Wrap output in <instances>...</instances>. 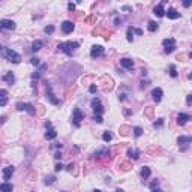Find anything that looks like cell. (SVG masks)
Instances as JSON below:
<instances>
[{"mask_svg": "<svg viewBox=\"0 0 192 192\" xmlns=\"http://www.w3.org/2000/svg\"><path fill=\"white\" fill-rule=\"evenodd\" d=\"M60 51H63V53H66L68 56H72L74 53V50L78 48V42H71V41H68V42H62V44H59V47H57Z\"/></svg>", "mask_w": 192, "mask_h": 192, "instance_id": "obj_1", "label": "cell"}, {"mask_svg": "<svg viewBox=\"0 0 192 192\" xmlns=\"http://www.w3.org/2000/svg\"><path fill=\"white\" fill-rule=\"evenodd\" d=\"M3 56L6 57V60H9L12 63H20L21 62V56L17 51L11 50V48H3Z\"/></svg>", "mask_w": 192, "mask_h": 192, "instance_id": "obj_2", "label": "cell"}, {"mask_svg": "<svg viewBox=\"0 0 192 192\" xmlns=\"http://www.w3.org/2000/svg\"><path fill=\"white\" fill-rule=\"evenodd\" d=\"M17 110H20V111H27L30 116H35V114H36V110H35V107L32 105V104H27V102H18V104H17Z\"/></svg>", "mask_w": 192, "mask_h": 192, "instance_id": "obj_3", "label": "cell"}, {"mask_svg": "<svg viewBox=\"0 0 192 192\" xmlns=\"http://www.w3.org/2000/svg\"><path fill=\"white\" fill-rule=\"evenodd\" d=\"M162 45L165 47V53L167 54H170V53H173L174 50H176V39H173V38H170V39H164L162 41Z\"/></svg>", "mask_w": 192, "mask_h": 192, "instance_id": "obj_4", "label": "cell"}, {"mask_svg": "<svg viewBox=\"0 0 192 192\" xmlns=\"http://www.w3.org/2000/svg\"><path fill=\"white\" fill-rule=\"evenodd\" d=\"M83 119H84L83 111L80 108H74V111H72V122H74V125L75 126H80V123H81Z\"/></svg>", "mask_w": 192, "mask_h": 192, "instance_id": "obj_5", "label": "cell"}, {"mask_svg": "<svg viewBox=\"0 0 192 192\" xmlns=\"http://www.w3.org/2000/svg\"><path fill=\"white\" fill-rule=\"evenodd\" d=\"M47 99L53 104V105H60V99L56 98V95L53 93V89H51V86L47 83Z\"/></svg>", "mask_w": 192, "mask_h": 192, "instance_id": "obj_6", "label": "cell"}, {"mask_svg": "<svg viewBox=\"0 0 192 192\" xmlns=\"http://www.w3.org/2000/svg\"><path fill=\"white\" fill-rule=\"evenodd\" d=\"M90 105H92V108H93V111H95V114H102L104 113V107L101 105V99L99 98H93L92 99V102H90Z\"/></svg>", "mask_w": 192, "mask_h": 192, "instance_id": "obj_7", "label": "cell"}, {"mask_svg": "<svg viewBox=\"0 0 192 192\" xmlns=\"http://www.w3.org/2000/svg\"><path fill=\"white\" fill-rule=\"evenodd\" d=\"M15 23L12 20H0V29L5 30H15Z\"/></svg>", "mask_w": 192, "mask_h": 192, "instance_id": "obj_8", "label": "cell"}, {"mask_svg": "<svg viewBox=\"0 0 192 192\" xmlns=\"http://www.w3.org/2000/svg\"><path fill=\"white\" fill-rule=\"evenodd\" d=\"M90 56H92L93 59H98V57L104 56V48H102L101 45H93V47H92V51H90Z\"/></svg>", "mask_w": 192, "mask_h": 192, "instance_id": "obj_9", "label": "cell"}, {"mask_svg": "<svg viewBox=\"0 0 192 192\" xmlns=\"http://www.w3.org/2000/svg\"><path fill=\"white\" fill-rule=\"evenodd\" d=\"M74 29H75V24L72 23V21H63V24H62V30H63V33H72L74 32Z\"/></svg>", "mask_w": 192, "mask_h": 192, "instance_id": "obj_10", "label": "cell"}, {"mask_svg": "<svg viewBox=\"0 0 192 192\" xmlns=\"http://www.w3.org/2000/svg\"><path fill=\"white\" fill-rule=\"evenodd\" d=\"M162 95H164L162 89H161V87H156V89H153V92H152V98H153L155 102H161Z\"/></svg>", "mask_w": 192, "mask_h": 192, "instance_id": "obj_11", "label": "cell"}, {"mask_svg": "<svg viewBox=\"0 0 192 192\" xmlns=\"http://www.w3.org/2000/svg\"><path fill=\"white\" fill-rule=\"evenodd\" d=\"M164 5H165V2H161L158 6H155L153 8V14L156 15V17H159V18H161V17H164L165 15V9H164Z\"/></svg>", "mask_w": 192, "mask_h": 192, "instance_id": "obj_12", "label": "cell"}, {"mask_svg": "<svg viewBox=\"0 0 192 192\" xmlns=\"http://www.w3.org/2000/svg\"><path fill=\"white\" fill-rule=\"evenodd\" d=\"M165 15H167L170 20H177V18H180V12H177L174 8H168V11H165Z\"/></svg>", "mask_w": 192, "mask_h": 192, "instance_id": "obj_13", "label": "cell"}, {"mask_svg": "<svg viewBox=\"0 0 192 192\" xmlns=\"http://www.w3.org/2000/svg\"><path fill=\"white\" fill-rule=\"evenodd\" d=\"M189 114H185V113H180V114L177 116V123L180 125V126H183V125H186L188 122H189Z\"/></svg>", "mask_w": 192, "mask_h": 192, "instance_id": "obj_14", "label": "cell"}, {"mask_svg": "<svg viewBox=\"0 0 192 192\" xmlns=\"http://www.w3.org/2000/svg\"><path fill=\"white\" fill-rule=\"evenodd\" d=\"M191 141H192V138H191V137H185V135H180V137L177 138L179 146H183V147H186L188 144H191Z\"/></svg>", "mask_w": 192, "mask_h": 192, "instance_id": "obj_15", "label": "cell"}, {"mask_svg": "<svg viewBox=\"0 0 192 192\" xmlns=\"http://www.w3.org/2000/svg\"><path fill=\"white\" fill-rule=\"evenodd\" d=\"M120 65L123 66L125 69H129V71H131V69L134 68V62H132V60H131V59H128V57L122 59V60H120Z\"/></svg>", "mask_w": 192, "mask_h": 192, "instance_id": "obj_16", "label": "cell"}, {"mask_svg": "<svg viewBox=\"0 0 192 192\" xmlns=\"http://www.w3.org/2000/svg\"><path fill=\"white\" fill-rule=\"evenodd\" d=\"M12 174H14V167H12V165H9V167H6L3 170V179L5 180H9L12 177Z\"/></svg>", "mask_w": 192, "mask_h": 192, "instance_id": "obj_17", "label": "cell"}, {"mask_svg": "<svg viewBox=\"0 0 192 192\" xmlns=\"http://www.w3.org/2000/svg\"><path fill=\"white\" fill-rule=\"evenodd\" d=\"M8 104V92L0 89V107H5Z\"/></svg>", "mask_w": 192, "mask_h": 192, "instance_id": "obj_18", "label": "cell"}, {"mask_svg": "<svg viewBox=\"0 0 192 192\" xmlns=\"http://www.w3.org/2000/svg\"><path fill=\"white\" fill-rule=\"evenodd\" d=\"M126 155L129 156V159H134V161H137L140 158V152L135 150V149H128V153Z\"/></svg>", "mask_w": 192, "mask_h": 192, "instance_id": "obj_19", "label": "cell"}, {"mask_svg": "<svg viewBox=\"0 0 192 192\" xmlns=\"http://www.w3.org/2000/svg\"><path fill=\"white\" fill-rule=\"evenodd\" d=\"M42 47H44V42L41 39H36V41H33V44H32V51L36 53V51H39Z\"/></svg>", "mask_w": 192, "mask_h": 192, "instance_id": "obj_20", "label": "cell"}, {"mask_svg": "<svg viewBox=\"0 0 192 192\" xmlns=\"http://www.w3.org/2000/svg\"><path fill=\"white\" fill-rule=\"evenodd\" d=\"M12 191H14V186L11 185V183L5 182V183L0 185V192H12Z\"/></svg>", "mask_w": 192, "mask_h": 192, "instance_id": "obj_21", "label": "cell"}, {"mask_svg": "<svg viewBox=\"0 0 192 192\" xmlns=\"http://www.w3.org/2000/svg\"><path fill=\"white\" fill-rule=\"evenodd\" d=\"M3 81H6L8 84H14V83H15V75H14L12 72L5 74V75H3Z\"/></svg>", "mask_w": 192, "mask_h": 192, "instance_id": "obj_22", "label": "cell"}, {"mask_svg": "<svg viewBox=\"0 0 192 192\" xmlns=\"http://www.w3.org/2000/svg\"><path fill=\"white\" fill-rule=\"evenodd\" d=\"M57 137V132L53 129V128H48L47 132H45V140H54Z\"/></svg>", "mask_w": 192, "mask_h": 192, "instance_id": "obj_23", "label": "cell"}, {"mask_svg": "<svg viewBox=\"0 0 192 192\" xmlns=\"http://www.w3.org/2000/svg\"><path fill=\"white\" fill-rule=\"evenodd\" d=\"M95 158H107V156H110V150L108 149H102V150H98L95 155Z\"/></svg>", "mask_w": 192, "mask_h": 192, "instance_id": "obj_24", "label": "cell"}, {"mask_svg": "<svg viewBox=\"0 0 192 192\" xmlns=\"http://www.w3.org/2000/svg\"><path fill=\"white\" fill-rule=\"evenodd\" d=\"M45 69H47V65H42L39 71H36V72H33V74H32V78H33V80H38V78L44 74V71H45Z\"/></svg>", "mask_w": 192, "mask_h": 192, "instance_id": "obj_25", "label": "cell"}, {"mask_svg": "<svg viewBox=\"0 0 192 192\" xmlns=\"http://www.w3.org/2000/svg\"><path fill=\"white\" fill-rule=\"evenodd\" d=\"M150 174H152V171H150V168L149 167H143V170H141V177L146 180V179H149L150 177Z\"/></svg>", "mask_w": 192, "mask_h": 192, "instance_id": "obj_26", "label": "cell"}, {"mask_svg": "<svg viewBox=\"0 0 192 192\" xmlns=\"http://www.w3.org/2000/svg\"><path fill=\"white\" fill-rule=\"evenodd\" d=\"M126 39L129 42L134 41V27H128V32H126Z\"/></svg>", "mask_w": 192, "mask_h": 192, "instance_id": "obj_27", "label": "cell"}, {"mask_svg": "<svg viewBox=\"0 0 192 192\" xmlns=\"http://www.w3.org/2000/svg\"><path fill=\"white\" fill-rule=\"evenodd\" d=\"M170 75L173 78H177L179 77V72H177V69H176V66H174V65H170Z\"/></svg>", "mask_w": 192, "mask_h": 192, "instance_id": "obj_28", "label": "cell"}, {"mask_svg": "<svg viewBox=\"0 0 192 192\" xmlns=\"http://www.w3.org/2000/svg\"><path fill=\"white\" fill-rule=\"evenodd\" d=\"M147 29H149L150 32H156V30H158V23H156V21H150L149 26H147Z\"/></svg>", "mask_w": 192, "mask_h": 192, "instance_id": "obj_29", "label": "cell"}, {"mask_svg": "<svg viewBox=\"0 0 192 192\" xmlns=\"http://www.w3.org/2000/svg\"><path fill=\"white\" fill-rule=\"evenodd\" d=\"M102 140L105 143H110L111 140H113V134L111 132H104V135H102Z\"/></svg>", "mask_w": 192, "mask_h": 192, "instance_id": "obj_30", "label": "cell"}, {"mask_svg": "<svg viewBox=\"0 0 192 192\" xmlns=\"http://www.w3.org/2000/svg\"><path fill=\"white\" fill-rule=\"evenodd\" d=\"M44 32H45L47 35H51V33H54V26H53V24H50V26H45V29H44Z\"/></svg>", "mask_w": 192, "mask_h": 192, "instance_id": "obj_31", "label": "cell"}, {"mask_svg": "<svg viewBox=\"0 0 192 192\" xmlns=\"http://www.w3.org/2000/svg\"><path fill=\"white\" fill-rule=\"evenodd\" d=\"M134 135H135V137H141V135H143V129L140 128V126H135V128H134Z\"/></svg>", "mask_w": 192, "mask_h": 192, "instance_id": "obj_32", "label": "cell"}, {"mask_svg": "<svg viewBox=\"0 0 192 192\" xmlns=\"http://www.w3.org/2000/svg\"><path fill=\"white\" fill-rule=\"evenodd\" d=\"M54 182H56V177H53V176L45 177V185H53Z\"/></svg>", "mask_w": 192, "mask_h": 192, "instance_id": "obj_33", "label": "cell"}, {"mask_svg": "<svg viewBox=\"0 0 192 192\" xmlns=\"http://www.w3.org/2000/svg\"><path fill=\"white\" fill-rule=\"evenodd\" d=\"M153 126L155 128H162L164 126V119H158V122H155Z\"/></svg>", "mask_w": 192, "mask_h": 192, "instance_id": "obj_34", "label": "cell"}, {"mask_svg": "<svg viewBox=\"0 0 192 192\" xmlns=\"http://www.w3.org/2000/svg\"><path fill=\"white\" fill-rule=\"evenodd\" d=\"M30 63H32L33 66H39V65H41V62H39V59H38V57H33V59H30Z\"/></svg>", "mask_w": 192, "mask_h": 192, "instance_id": "obj_35", "label": "cell"}, {"mask_svg": "<svg viewBox=\"0 0 192 192\" xmlns=\"http://www.w3.org/2000/svg\"><path fill=\"white\" fill-rule=\"evenodd\" d=\"M93 120L96 122V123H102V122H104L102 116H99V114H95V116H93Z\"/></svg>", "mask_w": 192, "mask_h": 192, "instance_id": "obj_36", "label": "cell"}, {"mask_svg": "<svg viewBox=\"0 0 192 192\" xmlns=\"http://www.w3.org/2000/svg\"><path fill=\"white\" fill-rule=\"evenodd\" d=\"M89 92H90V93H96V92H98V87H96L95 84H92V86L89 87Z\"/></svg>", "mask_w": 192, "mask_h": 192, "instance_id": "obj_37", "label": "cell"}, {"mask_svg": "<svg viewBox=\"0 0 192 192\" xmlns=\"http://www.w3.org/2000/svg\"><path fill=\"white\" fill-rule=\"evenodd\" d=\"M158 186H159V182L158 180H155V182L150 183V189H155V188H158Z\"/></svg>", "mask_w": 192, "mask_h": 192, "instance_id": "obj_38", "label": "cell"}, {"mask_svg": "<svg viewBox=\"0 0 192 192\" xmlns=\"http://www.w3.org/2000/svg\"><path fill=\"white\" fill-rule=\"evenodd\" d=\"M120 131H122V135H128L126 131H129V128L128 126H123V128H120Z\"/></svg>", "mask_w": 192, "mask_h": 192, "instance_id": "obj_39", "label": "cell"}, {"mask_svg": "<svg viewBox=\"0 0 192 192\" xmlns=\"http://www.w3.org/2000/svg\"><path fill=\"white\" fill-rule=\"evenodd\" d=\"M68 9L71 11V12H74V11H75V3H69V5H68Z\"/></svg>", "mask_w": 192, "mask_h": 192, "instance_id": "obj_40", "label": "cell"}, {"mask_svg": "<svg viewBox=\"0 0 192 192\" xmlns=\"http://www.w3.org/2000/svg\"><path fill=\"white\" fill-rule=\"evenodd\" d=\"M63 168H65V167H63V164H57V165H56V168H54V170H56V171H62Z\"/></svg>", "mask_w": 192, "mask_h": 192, "instance_id": "obj_41", "label": "cell"}, {"mask_svg": "<svg viewBox=\"0 0 192 192\" xmlns=\"http://www.w3.org/2000/svg\"><path fill=\"white\" fill-rule=\"evenodd\" d=\"M191 102H192V96H191V95H188V98H186V104H188V105H191Z\"/></svg>", "mask_w": 192, "mask_h": 192, "instance_id": "obj_42", "label": "cell"}, {"mask_svg": "<svg viewBox=\"0 0 192 192\" xmlns=\"http://www.w3.org/2000/svg\"><path fill=\"white\" fill-rule=\"evenodd\" d=\"M54 158H56V159H62V153H60V152H57V153L54 155Z\"/></svg>", "mask_w": 192, "mask_h": 192, "instance_id": "obj_43", "label": "cell"}, {"mask_svg": "<svg viewBox=\"0 0 192 192\" xmlns=\"http://www.w3.org/2000/svg\"><path fill=\"white\" fill-rule=\"evenodd\" d=\"M134 33H137V35H143V30H141V29H134Z\"/></svg>", "mask_w": 192, "mask_h": 192, "instance_id": "obj_44", "label": "cell"}, {"mask_svg": "<svg viewBox=\"0 0 192 192\" xmlns=\"http://www.w3.org/2000/svg\"><path fill=\"white\" fill-rule=\"evenodd\" d=\"M146 116H149V117H152V108H149L146 111Z\"/></svg>", "mask_w": 192, "mask_h": 192, "instance_id": "obj_45", "label": "cell"}, {"mask_svg": "<svg viewBox=\"0 0 192 192\" xmlns=\"http://www.w3.org/2000/svg\"><path fill=\"white\" fill-rule=\"evenodd\" d=\"M120 23H122L120 18H116V20H114V24H116V26H120Z\"/></svg>", "mask_w": 192, "mask_h": 192, "instance_id": "obj_46", "label": "cell"}, {"mask_svg": "<svg viewBox=\"0 0 192 192\" xmlns=\"http://www.w3.org/2000/svg\"><path fill=\"white\" fill-rule=\"evenodd\" d=\"M122 167H123V170H129V164H122Z\"/></svg>", "mask_w": 192, "mask_h": 192, "instance_id": "obj_47", "label": "cell"}, {"mask_svg": "<svg viewBox=\"0 0 192 192\" xmlns=\"http://www.w3.org/2000/svg\"><path fill=\"white\" fill-rule=\"evenodd\" d=\"M87 21L92 23V21H96V18H95V17H89V18H87Z\"/></svg>", "mask_w": 192, "mask_h": 192, "instance_id": "obj_48", "label": "cell"}, {"mask_svg": "<svg viewBox=\"0 0 192 192\" xmlns=\"http://www.w3.org/2000/svg\"><path fill=\"white\" fill-rule=\"evenodd\" d=\"M51 126H53V125H51V122H45V128H47V129L51 128Z\"/></svg>", "mask_w": 192, "mask_h": 192, "instance_id": "obj_49", "label": "cell"}, {"mask_svg": "<svg viewBox=\"0 0 192 192\" xmlns=\"http://www.w3.org/2000/svg\"><path fill=\"white\" fill-rule=\"evenodd\" d=\"M123 11H132V8L131 6H123Z\"/></svg>", "mask_w": 192, "mask_h": 192, "instance_id": "obj_50", "label": "cell"}, {"mask_svg": "<svg viewBox=\"0 0 192 192\" xmlns=\"http://www.w3.org/2000/svg\"><path fill=\"white\" fill-rule=\"evenodd\" d=\"M183 6H185V8H189V6H191V2H183Z\"/></svg>", "mask_w": 192, "mask_h": 192, "instance_id": "obj_51", "label": "cell"}, {"mask_svg": "<svg viewBox=\"0 0 192 192\" xmlns=\"http://www.w3.org/2000/svg\"><path fill=\"white\" fill-rule=\"evenodd\" d=\"M5 120H6V117L3 116V117H0V123H5Z\"/></svg>", "mask_w": 192, "mask_h": 192, "instance_id": "obj_52", "label": "cell"}, {"mask_svg": "<svg viewBox=\"0 0 192 192\" xmlns=\"http://www.w3.org/2000/svg\"><path fill=\"white\" fill-rule=\"evenodd\" d=\"M152 192H162L161 189H158V188H155V189H152Z\"/></svg>", "mask_w": 192, "mask_h": 192, "instance_id": "obj_53", "label": "cell"}, {"mask_svg": "<svg viewBox=\"0 0 192 192\" xmlns=\"http://www.w3.org/2000/svg\"><path fill=\"white\" fill-rule=\"evenodd\" d=\"M3 48H5V47H2V45H0V51H3Z\"/></svg>", "mask_w": 192, "mask_h": 192, "instance_id": "obj_54", "label": "cell"}, {"mask_svg": "<svg viewBox=\"0 0 192 192\" xmlns=\"http://www.w3.org/2000/svg\"><path fill=\"white\" fill-rule=\"evenodd\" d=\"M93 192H101V191H99V189H95V191H93Z\"/></svg>", "mask_w": 192, "mask_h": 192, "instance_id": "obj_55", "label": "cell"}, {"mask_svg": "<svg viewBox=\"0 0 192 192\" xmlns=\"http://www.w3.org/2000/svg\"><path fill=\"white\" fill-rule=\"evenodd\" d=\"M116 192H123V191H122V189H117V191H116Z\"/></svg>", "mask_w": 192, "mask_h": 192, "instance_id": "obj_56", "label": "cell"}]
</instances>
